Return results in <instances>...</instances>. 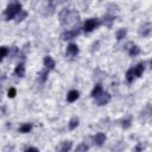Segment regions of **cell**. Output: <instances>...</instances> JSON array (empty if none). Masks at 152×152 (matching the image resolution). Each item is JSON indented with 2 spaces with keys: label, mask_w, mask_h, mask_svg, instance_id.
Returning <instances> with one entry per match:
<instances>
[{
  "label": "cell",
  "mask_w": 152,
  "mask_h": 152,
  "mask_svg": "<svg viewBox=\"0 0 152 152\" xmlns=\"http://www.w3.org/2000/svg\"><path fill=\"white\" fill-rule=\"evenodd\" d=\"M87 151H88V145L86 142H82V144H80L76 147V151L75 152H87Z\"/></svg>",
  "instance_id": "cell-24"
},
{
  "label": "cell",
  "mask_w": 152,
  "mask_h": 152,
  "mask_svg": "<svg viewBox=\"0 0 152 152\" xmlns=\"http://www.w3.org/2000/svg\"><path fill=\"white\" fill-rule=\"evenodd\" d=\"M78 53V46L76 44H69L66 48V55L68 56H76Z\"/></svg>",
  "instance_id": "cell-8"
},
{
  "label": "cell",
  "mask_w": 152,
  "mask_h": 152,
  "mask_svg": "<svg viewBox=\"0 0 152 152\" xmlns=\"http://www.w3.org/2000/svg\"><path fill=\"white\" fill-rule=\"evenodd\" d=\"M133 69H134V75H135V77H140V76L142 75L144 70H145V64H144V63H139V64L135 65Z\"/></svg>",
  "instance_id": "cell-12"
},
{
  "label": "cell",
  "mask_w": 152,
  "mask_h": 152,
  "mask_svg": "<svg viewBox=\"0 0 152 152\" xmlns=\"http://www.w3.org/2000/svg\"><path fill=\"white\" fill-rule=\"evenodd\" d=\"M43 62H44V65H45L46 69L51 70V69L55 68V61L52 59V57H50V56H45Z\"/></svg>",
  "instance_id": "cell-10"
},
{
  "label": "cell",
  "mask_w": 152,
  "mask_h": 152,
  "mask_svg": "<svg viewBox=\"0 0 152 152\" xmlns=\"http://www.w3.org/2000/svg\"><path fill=\"white\" fill-rule=\"evenodd\" d=\"M104 141H106V134H104V133H97V134L94 137V142H95L97 146H102Z\"/></svg>",
  "instance_id": "cell-9"
},
{
  "label": "cell",
  "mask_w": 152,
  "mask_h": 152,
  "mask_svg": "<svg viewBox=\"0 0 152 152\" xmlns=\"http://www.w3.org/2000/svg\"><path fill=\"white\" fill-rule=\"evenodd\" d=\"M71 146H72V142L71 141H62L61 144H59V146L57 147V151L58 152H69L70 151V148H71Z\"/></svg>",
  "instance_id": "cell-7"
},
{
  "label": "cell",
  "mask_w": 152,
  "mask_h": 152,
  "mask_svg": "<svg viewBox=\"0 0 152 152\" xmlns=\"http://www.w3.org/2000/svg\"><path fill=\"white\" fill-rule=\"evenodd\" d=\"M151 68H152V61H151Z\"/></svg>",
  "instance_id": "cell-30"
},
{
  "label": "cell",
  "mask_w": 152,
  "mask_h": 152,
  "mask_svg": "<svg viewBox=\"0 0 152 152\" xmlns=\"http://www.w3.org/2000/svg\"><path fill=\"white\" fill-rule=\"evenodd\" d=\"M135 78V75H134V69L133 68H131V69H128L127 70V72H126V80H127V82L128 83H131V82H133V80Z\"/></svg>",
  "instance_id": "cell-17"
},
{
  "label": "cell",
  "mask_w": 152,
  "mask_h": 152,
  "mask_svg": "<svg viewBox=\"0 0 152 152\" xmlns=\"http://www.w3.org/2000/svg\"><path fill=\"white\" fill-rule=\"evenodd\" d=\"M150 116H152V107L151 106H146L144 108V110L141 112V118L146 119V118H150Z\"/></svg>",
  "instance_id": "cell-16"
},
{
  "label": "cell",
  "mask_w": 152,
  "mask_h": 152,
  "mask_svg": "<svg viewBox=\"0 0 152 152\" xmlns=\"http://www.w3.org/2000/svg\"><path fill=\"white\" fill-rule=\"evenodd\" d=\"M140 53V48L138 45H131V48H128V55L129 56H137Z\"/></svg>",
  "instance_id": "cell-15"
},
{
  "label": "cell",
  "mask_w": 152,
  "mask_h": 152,
  "mask_svg": "<svg viewBox=\"0 0 152 152\" xmlns=\"http://www.w3.org/2000/svg\"><path fill=\"white\" fill-rule=\"evenodd\" d=\"M58 19H59L61 25H66V24L77 23L80 17H78V13L76 11H72L70 8H63L58 14Z\"/></svg>",
  "instance_id": "cell-1"
},
{
  "label": "cell",
  "mask_w": 152,
  "mask_h": 152,
  "mask_svg": "<svg viewBox=\"0 0 152 152\" xmlns=\"http://www.w3.org/2000/svg\"><path fill=\"white\" fill-rule=\"evenodd\" d=\"M21 4L15 1V2H12L7 6V8L5 10V18L6 20H10V19H13L14 17H18L19 13H21Z\"/></svg>",
  "instance_id": "cell-2"
},
{
  "label": "cell",
  "mask_w": 152,
  "mask_h": 152,
  "mask_svg": "<svg viewBox=\"0 0 152 152\" xmlns=\"http://www.w3.org/2000/svg\"><path fill=\"white\" fill-rule=\"evenodd\" d=\"M80 32H81V30H80V28H72V30H68V31H65V32H63V33H62L61 38H62L63 40H69V39L76 38V37L80 34Z\"/></svg>",
  "instance_id": "cell-4"
},
{
  "label": "cell",
  "mask_w": 152,
  "mask_h": 152,
  "mask_svg": "<svg viewBox=\"0 0 152 152\" xmlns=\"http://www.w3.org/2000/svg\"><path fill=\"white\" fill-rule=\"evenodd\" d=\"M8 52H10V50H8L6 46H1V56H0V57H1V59H2V58H5V57L7 56V53H8Z\"/></svg>",
  "instance_id": "cell-26"
},
{
  "label": "cell",
  "mask_w": 152,
  "mask_h": 152,
  "mask_svg": "<svg viewBox=\"0 0 152 152\" xmlns=\"http://www.w3.org/2000/svg\"><path fill=\"white\" fill-rule=\"evenodd\" d=\"M131 124H132V118H131V116H128L127 119L122 120V122H121V126H122V128L127 129V128H129V127H131Z\"/></svg>",
  "instance_id": "cell-22"
},
{
  "label": "cell",
  "mask_w": 152,
  "mask_h": 152,
  "mask_svg": "<svg viewBox=\"0 0 152 152\" xmlns=\"http://www.w3.org/2000/svg\"><path fill=\"white\" fill-rule=\"evenodd\" d=\"M100 24H101V21L97 18H90V19H88V20L84 21V24H83V31L84 32H91Z\"/></svg>",
  "instance_id": "cell-3"
},
{
  "label": "cell",
  "mask_w": 152,
  "mask_h": 152,
  "mask_svg": "<svg viewBox=\"0 0 152 152\" xmlns=\"http://www.w3.org/2000/svg\"><path fill=\"white\" fill-rule=\"evenodd\" d=\"M26 15H27V13L23 11L21 13H19V14H18V17H17V21H21L23 19H25V17H26Z\"/></svg>",
  "instance_id": "cell-27"
},
{
  "label": "cell",
  "mask_w": 152,
  "mask_h": 152,
  "mask_svg": "<svg viewBox=\"0 0 152 152\" xmlns=\"http://www.w3.org/2000/svg\"><path fill=\"white\" fill-rule=\"evenodd\" d=\"M24 152H39L36 147H28V148H26Z\"/></svg>",
  "instance_id": "cell-28"
},
{
  "label": "cell",
  "mask_w": 152,
  "mask_h": 152,
  "mask_svg": "<svg viewBox=\"0 0 152 152\" xmlns=\"http://www.w3.org/2000/svg\"><path fill=\"white\" fill-rule=\"evenodd\" d=\"M32 129V125L31 124H24L19 127V132L20 133H28Z\"/></svg>",
  "instance_id": "cell-20"
},
{
  "label": "cell",
  "mask_w": 152,
  "mask_h": 152,
  "mask_svg": "<svg viewBox=\"0 0 152 152\" xmlns=\"http://www.w3.org/2000/svg\"><path fill=\"white\" fill-rule=\"evenodd\" d=\"M48 75H49V69H46V68L39 72V78H40V81H42L43 83L48 80Z\"/></svg>",
  "instance_id": "cell-21"
},
{
  "label": "cell",
  "mask_w": 152,
  "mask_h": 152,
  "mask_svg": "<svg viewBox=\"0 0 152 152\" xmlns=\"http://www.w3.org/2000/svg\"><path fill=\"white\" fill-rule=\"evenodd\" d=\"M78 96H80V93L77 90H70L66 95V100H68V102H74L78 99Z\"/></svg>",
  "instance_id": "cell-11"
},
{
  "label": "cell",
  "mask_w": 152,
  "mask_h": 152,
  "mask_svg": "<svg viewBox=\"0 0 152 152\" xmlns=\"http://www.w3.org/2000/svg\"><path fill=\"white\" fill-rule=\"evenodd\" d=\"M102 93H103L102 86H101V84H96V86L94 87V89L91 90V94H90V95H91L93 97H95V99H96V97H99Z\"/></svg>",
  "instance_id": "cell-13"
},
{
  "label": "cell",
  "mask_w": 152,
  "mask_h": 152,
  "mask_svg": "<svg viewBox=\"0 0 152 152\" xmlns=\"http://www.w3.org/2000/svg\"><path fill=\"white\" fill-rule=\"evenodd\" d=\"M151 32H152V24L151 23H145L139 28V34L142 37H147Z\"/></svg>",
  "instance_id": "cell-6"
},
{
  "label": "cell",
  "mask_w": 152,
  "mask_h": 152,
  "mask_svg": "<svg viewBox=\"0 0 152 152\" xmlns=\"http://www.w3.org/2000/svg\"><path fill=\"white\" fill-rule=\"evenodd\" d=\"M14 72H15L17 76H19V77H24V75H25V66H24V64H23V63H19V64L15 66Z\"/></svg>",
  "instance_id": "cell-14"
},
{
  "label": "cell",
  "mask_w": 152,
  "mask_h": 152,
  "mask_svg": "<svg viewBox=\"0 0 152 152\" xmlns=\"http://www.w3.org/2000/svg\"><path fill=\"white\" fill-rule=\"evenodd\" d=\"M77 126H78V118H76V116L71 118L70 121H69V129L72 131V129H75Z\"/></svg>",
  "instance_id": "cell-19"
},
{
  "label": "cell",
  "mask_w": 152,
  "mask_h": 152,
  "mask_svg": "<svg viewBox=\"0 0 152 152\" xmlns=\"http://www.w3.org/2000/svg\"><path fill=\"white\" fill-rule=\"evenodd\" d=\"M126 33H127V30H126V28H120V30H118V32H116V39H118V40H121V39L126 36Z\"/></svg>",
  "instance_id": "cell-23"
},
{
  "label": "cell",
  "mask_w": 152,
  "mask_h": 152,
  "mask_svg": "<svg viewBox=\"0 0 152 152\" xmlns=\"http://www.w3.org/2000/svg\"><path fill=\"white\" fill-rule=\"evenodd\" d=\"M114 19H115L114 15H112V14H107V15L103 18V24L107 25L108 27H110V26H112V23L114 21Z\"/></svg>",
  "instance_id": "cell-18"
},
{
  "label": "cell",
  "mask_w": 152,
  "mask_h": 152,
  "mask_svg": "<svg viewBox=\"0 0 152 152\" xmlns=\"http://www.w3.org/2000/svg\"><path fill=\"white\" fill-rule=\"evenodd\" d=\"M110 101V95L109 93H102L99 97H96V104L97 106H104Z\"/></svg>",
  "instance_id": "cell-5"
},
{
  "label": "cell",
  "mask_w": 152,
  "mask_h": 152,
  "mask_svg": "<svg viewBox=\"0 0 152 152\" xmlns=\"http://www.w3.org/2000/svg\"><path fill=\"white\" fill-rule=\"evenodd\" d=\"M141 150H142V146H141V144H137L134 152H141Z\"/></svg>",
  "instance_id": "cell-29"
},
{
  "label": "cell",
  "mask_w": 152,
  "mask_h": 152,
  "mask_svg": "<svg viewBox=\"0 0 152 152\" xmlns=\"http://www.w3.org/2000/svg\"><path fill=\"white\" fill-rule=\"evenodd\" d=\"M15 95H17V90H15V88H10L8 91H7V96L11 97V99H13Z\"/></svg>",
  "instance_id": "cell-25"
}]
</instances>
